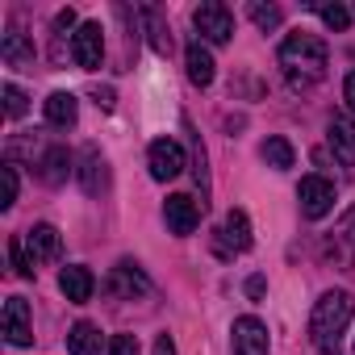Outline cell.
Returning <instances> with one entry per match:
<instances>
[{
    "mask_svg": "<svg viewBox=\"0 0 355 355\" xmlns=\"http://www.w3.org/2000/svg\"><path fill=\"white\" fill-rule=\"evenodd\" d=\"M71 59H76V67H84V71H96V67H101V59H105L101 21H84V26L76 30V38H71Z\"/></svg>",
    "mask_w": 355,
    "mask_h": 355,
    "instance_id": "obj_7",
    "label": "cell"
},
{
    "mask_svg": "<svg viewBox=\"0 0 355 355\" xmlns=\"http://www.w3.org/2000/svg\"><path fill=\"white\" fill-rule=\"evenodd\" d=\"M193 26H197V34H201L205 42H214V46H226V42L234 38V17H230L226 5H218V0H205V5L193 9Z\"/></svg>",
    "mask_w": 355,
    "mask_h": 355,
    "instance_id": "obj_3",
    "label": "cell"
},
{
    "mask_svg": "<svg viewBox=\"0 0 355 355\" xmlns=\"http://www.w3.org/2000/svg\"><path fill=\"white\" fill-rule=\"evenodd\" d=\"M42 113H46V125H55V130H71L76 117H80V101H76L71 92H51V96L42 101Z\"/></svg>",
    "mask_w": 355,
    "mask_h": 355,
    "instance_id": "obj_15",
    "label": "cell"
},
{
    "mask_svg": "<svg viewBox=\"0 0 355 355\" xmlns=\"http://www.w3.org/2000/svg\"><path fill=\"white\" fill-rule=\"evenodd\" d=\"M5 338L13 343V347H30L34 343V326H30V305H26V297H9L5 301Z\"/></svg>",
    "mask_w": 355,
    "mask_h": 355,
    "instance_id": "obj_9",
    "label": "cell"
},
{
    "mask_svg": "<svg viewBox=\"0 0 355 355\" xmlns=\"http://www.w3.org/2000/svg\"><path fill=\"white\" fill-rule=\"evenodd\" d=\"M234 338V355H268V326L259 322V318H239L234 322V330H230Z\"/></svg>",
    "mask_w": 355,
    "mask_h": 355,
    "instance_id": "obj_10",
    "label": "cell"
},
{
    "mask_svg": "<svg viewBox=\"0 0 355 355\" xmlns=\"http://www.w3.org/2000/svg\"><path fill=\"white\" fill-rule=\"evenodd\" d=\"M67 351L71 355H101V330L92 322H76L67 330Z\"/></svg>",
    "mask_w": 355,
    "mask_h": 355,
    "instance_id": "obj_20",
    "label": "cell"
},
{
    "mask_svg": "<svg viewBox=\"0 0 355 355\" xmlns=\"http://www.w3.org/2000/svg\"><path fill=\"white\" fill-rule=\"evenodd\" d=\"M0 55H5V63H13V67L34 63V46L26 42L21 30H9V34H5V42H0Z\"/></svg>",
    "mask_w": 355,
    "mask_h": 355,
    "instance_id": "obj_21",
    "label": "cell"
},
{
    "mask_svg": "<svg viewBox=\"0 0 355 355\" xmlns=\"http://www.w3.org/2000/svg\"><path fill=\"white\" fill-rule=\"evenodd\" d=\"M109 288H113V293H121V297H142V293H150V280L142 276V268H138L134 259H121V263L113 268Z\"/></svg>",
    "mask_w": 355,
    "mask_h": 355,
    "instance_id": "obj_18",
    "label": "cell"
},
{
    "mask_svg": "<svg viewBox=\"0 0 355 355\" xmlns=\"http://www.w3.org/2000/svg\"><path fill=\"white\" fill-rule=\"evenodd\" d=\"M80 180H84V193L105 189V159H101L96 146H84V155H80Z\"/></svg>",
    "mask_w": 355,
    "mask_h": 355,
    "instance_id": "obj_19",
    "label": "cell"
},
{
    "mask_svg": "<svg viewBox=\"0 0 355 355\" xmlns=\"http://www.w3.org/2000/svg\"><path fill=\"white\" fill-rule=\"evenodd\" d=\"M59 288H63V297H67V301L84 305V301H92L96 276H92L84 263H71V268H63V272H59Z\"/></svg>",
    "mask_w": 355,
    "mask_h": 355,
    "instance_id": "obj_13",
    "label": "cell"
},
{
    "mask_svg": "<svg viewBox=\"0 0 355 355\" xmlns=\"http://www.w3.org/2000/svg\"><path fill=\"white\" fill-rule=\"evenodd\" d=\"M343 96H347V105H351V109H355V71H351V76H347V84H343Z\"/></svg>",
    "mask_w": 355,
    "mask_h": 355,
    "instance_id": "obj_31",
    "label": "cell"
},
{
    "mask_svg": "<svg viewBox=\"0 0 355 355\" xmlns=\"http://www.w3.org/2000/svg\"><path fill=\"white\" fill-rule=\"evenodd\" d=\"M247 13H251V21H255L263 34H268V30H280V21H284V13H280L276 5H259V0H255V5H251Z\"/></svg>",
    "mask_w": 355,
    "mask_h": 355,
    "instance_id": "obj_23",
    "label": "cell"
},
{
    "mask_svg": "<svg viewBox=\"0 0 355 355\" xmlns=\"http://www.w3.org/2000/svg\"><path fill=\"white\" fill-rule=\"evenodd\" d=\"M150 355H175V343H171L167 334H159V338H155V351H150Z\"/></svg>",
    "mask_w": 355,
    "mask_h": 355,
    "instance_id": "obj_29",
    "label": "cell"
},
{
    "mask_svg": "<svg viewBox=\"0 0 355 355\" xmlns=\"http://www.w3.org/2000/svg\"><path fill=\"white\" fill-rule=\"evenodd\" d=\"M326 138H330V150H334L343 163H355V117H351V113H334Z\"/></svg>",
    "mask_w": 355,
    "mask_h": 355,
    "instance_id": "obj_16",
    "label": "cell"
},
{
    "mask_svg": "<svg viewBox=\"0 0 355 355\" xmlns=\"http://www.w3.org/2000/svg\"><path fill=\"white\" fill-rule=\"evenodd\" d=\"M218 255L222 259H234V255H243V251H251V218L243 214V209H230L226 214V222L218 226Z\"/></svg>",
    "mask_w": 355,
    "mask_h": 355,
    "instance_id": "obj_5",
    "label": "cell"
},
{
    "mask_svg": "<svg viewBox=\"0 0 355 355\" xmlns=\"http://www.w3.org/2000/svg\"><path fill=\"white\" fill-rule=\"evenodd\" d=\"M146 167H150V175H155L159 184L175 180V175L184 171V146L175 142V138H155L150 150H146Z\"/></svg>",
    "mask_w": 355,
    "mask_h": 355,
    "instance_id": "obj_4",
    "label": "cell"
},
{
    "mask_svg": "<svg viewBox=\"0 0 355 355\" xmlns=\"http://www.w3.org/2000/svg\"><path fill=\"white\" fill-rule=\"evenodd\" d=\"M318 9V17L330 26V30H347L351 26V9L347 5H313Z\"/></svg>",
    "mask_w": 355,
    "mask_h": 355,
    "instance_id": "obj_25",
    "label": "cell"
},
{
    "mask_svg": "<svg viewBox=\"0 0 355 355\" xmlns=\"http://www.w3.org/2000/svg\"><path fill=\"white\" fill-rule=\"evenodd\" d=\"M38 175H42V184L59 189L67 175H71V155H67V146H46L42 159H38Z\"/></svg>",
    "mask_w": 355,
    "mask_h": 355,
    "instance_id": "obj_17",
    "label": "cell"
},
{
    "mask_svg": "<svg viewBox=\"0 0 355 355\" xmlns=\"http://www.w3.org/2000/svg\"><path fill=\"white\" fill-rule=\"evenodd\" d=\"M297 201H301V214L309 222H322L334 209V184L322 180V175H305V180L297 184Z\"/></svg>",
    "mask_w": 355,
    "mask_h": 355,
    "instance_id": "obj_6",
    "label": "cell"
},
{
    "mask_svg": "<svg viewBox=\"0 0 355 355\" xmlns=\"http://www.w3.org/2000/svg\"><path fill=\"white\" fill-rule=\"evenodd\" d=\"M21 243H26V251H30V259H34V263L59 259V247H63V239H59V230H55L51 222H38V226H30Z\"/></svg>",
    "mask_w": 355,
    "mask_h": 355,
    "instance_id": "obj_12",
    "label": "cell"
},
{
    "mask_svg": "<svg viewBox=\"0 0 355 355\" xmlns=\"http://www.w3.org/2000/svg\"><path fill=\"white\" fill-rule=\"evenodd\" d=\"M17 201V163H5V201H0V205H13Z\"/></svg>",
    "mask_w": 355,
    "mask_h": 355,
    "instance_id": "obj_28",
    "label": "cell"
},
{
    "mask_svg": "<svg viewBox=\"0 0 355 355\" xmlns=\"http://www.w3.org/2000/svg\"><path fill=\"white\" fill-rule=\"evenodd\" d=\"M5 113L9 117H21L26 113V92L17 84H5Z\"/></svg>",
    "mask_w": 355,
    "mask_h": 355,
    "instance_id": "obj_26",
    "label": "cell"
},
{
    "mask_svg": "<svg viewBox=\"0 0 355 355\" xmlns=\"http://www.w3.org/2000/svg\"><path fill=\"white\" fill-rule=\"evenodd\" d=\"M96 105H105V109H113V88H96Z\"/></svg>",
    "mask_w": 355,
    "mask_h": 355,
    "instance_id": "obj_32",
    "label": "cell"
},
{
    "mask_svg": "<svg viewBox=\"0 0 355 355\" xmlns=\"http://www.w3.org/2000/svg\"><path fill=\"white\" fill-rule=\"evenodd\" d=\"M201 209L205 205H197L193 197H184V193H175V197H167L163 201V218H167V230L171 234H193L197 230V222H201Z\"/></svg>",
    "mask_w": 355,
    "mask_h": 355,
    "instance_id": "obj_8",
    "label": "cell"
},
{
    "mask_svg": "<svg viewBox=\"0 0 355 355\" xmlns=\"http://www.w3.org/2000/svg\"><path fill=\"white\" fill-rule=\"evenodd\" d=\"M326 255H330L334 263H343V268L355 263V209H347V214L338 218V226L330 230V239H326Z\"/></svg>",
    "mask_w": 355,
    "mask_h": 355,
    "instance_id": "obj_11",
    "label": "cell"
},
{
    "mask_svg": "<svg viewBox=\"0 0 355 355\" xmlns=\"http://www.w3.org/2000/svg\"><path fill=\"white\" fill-rule=\"evenodd\" d=\"M247 297H263V276H251L247 280Z\"/></svg>",
    "mask_w": 355,
    "mask_h": 355,
    "instance_id": "obj_30",
    "label": "cell"
},
{
    "mask_svg": "<svg viewBox=\"0 0 355 355\" xmlns=\"http://www.w3.org/2000/svg\"><path fill=\"white\" fill-rule=\"evenodd\" d=\"M184 67H189V80H193L197 88H209L214 76H218V63H214V55H209L205 42H189V51H184Z\"/></svg>",
    "mask_w": 355,
    "mask_h": 355,
    "instance_id": "obj_14",
    "label": "cell"
},
{
    "mask_svg": "<svg viewBox=\"0 0 355 355\" xmlns=\"http://www.w3.org/2000/svg\"><path fill=\"white\" fill-rule=\"evenodd\" d=\"M9 263H13V272L17 276H34V259H30V251H26V243L21 239H9Z\"/></svg>",
    "mask_w": 355,
    "mask_h": 355,
    "instance_id": "obj_24",
    "label": "cell"
},
{
    "mask_svg": "<svg viewBox=\"0 0 355 355\" xmlns=\"http://www.w3.org/2000/svg\"><path fill=\"white\" fill-rule=\"evenodd\" d=\"M326 63H330V55H326V42L318 34L297 30L280 42V67L288 71L293 84H318L326 76Z\"/></svg>",
    "mask_w": 355,
    "mask_h": 355,
    "instance_id": "obj_1",
    "label": "cell"
},
{
    "mask_svg": "<svg viewBox=\"0 0 355 355\" xmlns=\"http://www.w3.org/2000/svg\"><path fill=\"white\" fill-rule=\"evenodd\" d=\"M259 155H263V163L276 167V171H288V167H293V146H288V138H268V142L259 146Z\"/></svg>",
    "mask_w": 355,
    "mask_h": 355,
    "instance_id": "obj_22",
    "label": "cell"
},
{
    "mask_svg": "<svg viewBox=\"0 0 355 355\" xmlns=\"http://www.w3.org/2000/svg\"><path fill=\"white\" fill-rule=\"evenodd\" d=\"M351 318H355V297H351V293H343V288L322 293L318 305H313V318H309V334H313V343H318L326 355H338L334 347H338V334L347 330Z\"/></svg>",
    "mask_w": 355,
    "mask_h": 355,
    "instance_id": "obj_2",
    "label": "cell"
},
{
    "mask_svg": "<svg viewBox=\"0 0 355 355\" xmlns=\"http://www.w3.org/2000/svg\"><path fill=\"white\" fill-rule=\"evenodd\" d=\"M109 355H142V351H138V338L134 334H113L109 338Z\"/></svg>",
    "mask_w": 355,
    "mask_h": 355,
    "instance_id": "obj_27",
    "label": "cell"
}]
</instances>
